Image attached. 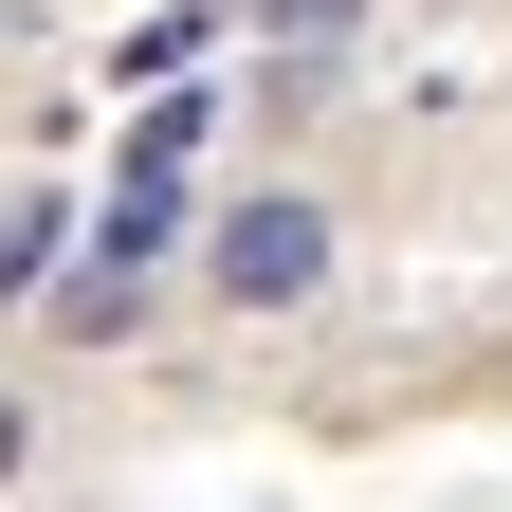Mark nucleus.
Wrapping results in <instances>:
<instances>
[{
    "label": "nucleus",
    "instance_id": "obj_1",
    "mask_svg": "<svg viewBox=\"0 0 512 512\" xmlns=\"http://www.w3.org/2000/svg\"><path fill=\"white\" fill-rule=\"evenodd\" d=\"M202 256H220V293H238V311H311V293H330V220H311L293 183L220 202V238H202Z\"/></svg>",
    "mask_w": 512,
    "mask_h": 512
},
{
    "label": "nucleus",
    "instance_id": "obj_2",
    "mask_svg": "<svg viewBox=\"0 0 512 512\" xmlns=\"http://www.w3.org/2000/svg\"><path fill=\"white\" fill-rule=\"evenodd\" d=\"M55 256H74V202H0V293H37Z\"/></svg>",
    "mask_w": 512,
    "mask_h": 512
},
{
    "label": "nucleus",
    "instance_id": "obj_3",
    "mask_svg": "<svg viewBox=\"0 0 512 512\" xmlns=\"http://www.w3.org/2000/svg\"><path fill=\"white\" fill-rule=\"evenodd\" d=\"M275 19H293V37H348V19H366V0H275Z\"/></svg>",
    "mask_w": 512,
    "mask_h": 512
},
{
    "label": "nucleus",
    "instance_id": "obj_4",
    "mask_svg": "<svg viewBox=\"0 0 512 512\" xmlns=\"http://www.w3.org/2000/svg\"><path fill=\"white\" fill-rule=\"evenodd\" d=\"M19 458H37V421H19V403H0V476H19Z\"/></svg>",
    "mask_w": 512,
    "mask_h": 512
}]
</instances>
